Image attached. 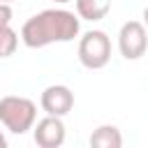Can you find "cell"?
<instances>
[{"label":"cell","mask_w":148,"mask_h":148,"mask_svg":"<svg viewBox=\"0 0 148 148\" xmlns=\"http://www.w3.org/2000/svg\"><path fill=\"white\" fill-rule=\"evenodd\" d=\"M53 2H58V5H67V2H72V0H53Z\"/></svg>","instance_id":"cell-12"},{"label":"cell","mask_w":148,"mask_h":148,"mask_svg":"<svg viewBox=\"0 0 148 148\" xmlns=\"http://www.w3.org/2000/svg\"><path fill=\"white\" fill-rule=\"evenodd\" d=\"M111 60V39L104 30H88L79 39V62L86 69H102Z\"/></svg>","instance_id":"cell-3"},{"label":"cell","mask_w":148,"mask_h":148,"mask_svg":"<svg viewBox=\"0 0 148 148\" xmlns=\"http://www.w3.org/2000/svg\"><path fill=\"white\" fill-rule=\"evenodd\" d=\"M0 148H7V139H5V134H2V130H0Z\"/></svg>","instance_id":"cell-11"},{"label":"cell","mask_w":148,"mask_h":148,"mask_svg":"<svg viewBox=\"0 0 148 148\" xmlns=\"http://www.w3.org/2000/svg\"><path fill=\"white\" fill-rule=\"evenodd\" d=\"M16 46H18V32L12 30L9 25H2L0 28V58L14 56Z\"/></svg>","instance_id":"cell-9"},{"label":"cell","mask_w":148,"mask_h":148,"mask_svg":"<svg viewBox=\"0 0 148 148\" xmlns=\"http://www.w3.org/2000/svg\"><path fill=\"white\" fill-rule=\"evenodd\" d=\"M0 2H7V5H9V2H14V0H0Z\"/></svg>","instance_id":"cell-13"},{"label":"cell","mask_w":148,"mask_h":148,"mask_svg":"<svg viewBox=\"0 0 148 148\" xmlns=\"http://www.w3.org/2000/svg\"><path fill=\"white\" fill-rule=\"evenodd\" d=\"M146 46H148V37H146V28L141 21H127L123 23L120 32H118V49L120 56L125 60H139L146 56Z\"/></svg>","instance_id":"cell-4"},{"label":"cell","mask_w":148,"mask_h":148,"mask_svg":"<svg viewBox=\"0 0 148 148\" xmlns=\"http://www.w3.org/2000/svg\"><path fill=\"white\" fill-rule=\"evenodd\" d=\"M90 146L92 148H120L123 146V134L113 125H99L90 134Z\"/></svg>","instance_id":"cell-8"},{"label":"cell","mask_w":148,"mask_h":148,"mask_svg":"<svg viewBox=\"0 0 148 148\" xmlns=\"http://www.w3.org/2000/svg\"><path fill=\"white\" fill-rule=\"evenodd\" d=\"M32 136H35V143L39 148H60L65 143V123H62V118L60 116H46V118H42L37 123Z\"/></svg>","instance_id":"cell-6"},{"label":"cell","mask_w":148,"mask_h":148,"mask_svg":"<svg viewBox=\"0 0 148 148\" xmlns=\"http://www.w3.org/2000/svg\"><path fill=\"white\" fill-rule=\"evenodd\" d=\"M37 118V106L28 97L18 95H7L0 99V123L12 132V134H25L32 130Z\"/></svg>","instance_id":"cell-2"},{"label":"cell","mask_w":148,"mask_h":148,"mask_svg":"<svg viewBox=\"0 0 148 148\" xmlns=\"http://www.w3.org/2000/svg\"><path fill=\"white\" fill-rule=\"evenodd\" d=\"M74 5L76 16L83 21H102L111 9V0H74Z\"/></svg>","instance_id":"cell-7"},{"label":"cell","mask_w":148,"mask_h":148,"mask_svg":"<svg viewBox=\"0 0 148 148\" xmlns=\"http://www.w3.org/2000/svg\"><path fill=\"white\" fill-rule=\"evenodd\" d=\"M12 23V7L7 2H0V28Z\"/></svg>","instance_id":"cell-10"},{"label":"cell","mask_w":148,"mask_h":148,"mask_svg":"<svg viewBox=\"0 0 148 148\" xmlns=\"http://www.w3.org/2000/svg\"><path fill=\"white\" fill-rule=\"evenodd\" d=\"M79 16L67 9H44L30 16L21 28V42L28 49H44L53 42H72L79 35Z\"/></svg>","instance_id":"cell-1"},{"label":"cell","mask_w":148,"mask_h":148,"mask_svg":"<svg viewBox=\"0 0 148 148\" xmlns=\"http://www.w3.org/2000/svg\"><path fill=\"white\" fill-rule=\"evenodd\" d=\"M39 104L44 109L46 116H67L74 106V92L62 86V83H56V86H49L44 88L42 97H39Z\"/></svg>","instance_id":"cell-5"}]
</instances>
